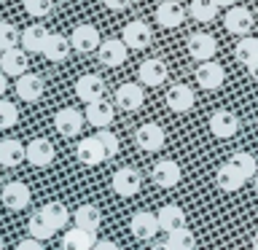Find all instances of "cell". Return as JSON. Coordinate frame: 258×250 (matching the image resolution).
I'll return each instance as SVG.
<instances>
[{
    "label": "cell",
    "mask_w": 258,
    "mask_h": 250,
    "mask_svg": "<svg viewBox=\"0 0 258 250\" xmlns=\"http://www.w3.org/2000/svg\"><path fill=\"white\" fill-rule=\"evenodd\" d=\"M76 156H78L81 164L97 167L105 161V151H102V145L97 137H84V140H78V145H76Z\"/></svg>",
    "instance_id": "21"
},
{
    "label": "cell",
    "mask_w": 258,
    "mask_h": 250,
    "mask_svg": "<svg viewBox=\"0 0 258 250\" xmlns=\"http://www.w3.org/2000/svg\"><path fill=\"white\" fill-rule=\"evenodd\" d=\"M137 78H140L143 86H161L167 81V65L161 59H156V56H151V59H145L140 65Z\"/></svg>",
    "instance_id": "19"
},
{
    "label": "cell",
    "mask_w": 258,
    "mask_h": 250,
    "mask_svg": "<svg viewBox=\"0 0 258 250\" xmlns=\"http://www.w3.org/2000/svg\"><path fill=\"white\" fill-rule=\"evenodd\" d=\"M16 118H19V110H16V105L8 102V100H0V129L14 127Z\"/></svg>",
    "instance_id": "40"
},
{
    "label": "cell",
    "mask_w": 258,
    "mask_h": 250,
    "mask_svg": "<svg viewBox=\"0 0 258 250\" xmlns=\"http://www.w3.org/2000/svg\"><path fill=\"white\" fill-rule=\"evenodd\" d=\"M76 97L81 102L92 105L97 100H105V81L97 73H86L76 81Z\"/></svg>",
    "instance_id": "2"
},
{
    "label": "cell",
    "mask_w": 258,
    "mask_h": 250,
    "mask_svg": "<svg viewBox=\"0 0 258 250\" xmlns=\"http://www.w3.org/2000/svg\"><path fill=\"white\" fill-rule=\"evenodd\" d=\"M145 102V92H143V84H121L116 89V105L126 113H135L140 110Z\"/></svg>",
    "instance_id": "12"
},
{
    "label": "cell",
    "mask_w": 258,
    "mask_h": 250,
    "mask_svg": "<svg viewBox=\"0 0 258 250\" xmlns=\"http://www.w3.org/2000/svg\"><path fill=\"white\" fill-rule=\"evenodd\" d=\"M94 250H121V247L116 245V242H110V239H97Z\"/></svg>",
    "instance_id": "43"
},
{
    "label": "cell",
    "mask_w": 258,
    "mask_h": 250,
    "mask_svg": "<svg viewBox=\"0 0 258 250\" xmlns=\"http://www.w3.org/2000/svg\"><path fill=\"white\" fill-rule=\"evenodd\" d=\"M73 221H76L78 229H86V231L97 234V229H100V223H102V213H100V207H97V205L84 202V205L73 213Z\"/></svg>",
    "instance_id": "28"
},
{
    "label": "cell",
    "mask_w": 258,
    "mask_h": 250,
    "mask_svg": "<svg viewBox=\"0 0 258 250\" xmlns=\"http://www.w3.org/2000/svg\"><path fill=\"white\" fill-rule=\"evenodd\" d=\"M3 185H6V180H3V177H0V191H3Z\"/></svg>",
    "instance_id": "50"
},
{
    "label": "cell",
    "mask_w": 258,
    "mask_h": 250,
    "mask_svg": "<svg viewBox=\"0 0 258 250\" xmlns=\"http://www.w3.org/2000/svg\"><path fill=\"white\" fill-rule=\"evenodd\" d=\"M215 6H218V8H221V6H223V8H231L234 0H215Z\"/></svg>",
    "instance_id": "47"
},
{
    "label": "cell",
    "mask_w": 258,
    "mask_h": 250,
    "mask_svg": "<svg viewBox=\"0 0 258 250\" xmlns=\"http://www.w3.org/2000/svg\"><path fill=\"white\" fill-rule=\"evenodd\" d=\"M234 56H237V62H242L247 68L250 62L258 59V38H242L237 48H234Z\"/></svg>",
    "instance_id": "34"
},
{
    "label": "cell",
    "mask_w": 258,
    "mask_h": 250,
    "mask_svg": "<svg viewBox=\"0 0 258 250\" xmlns=\"http://www.w3.org/2000/svg\"><path fill=\"white\" fill-rule=\"evenodd\" d=\"M100 32H97L94 24H78L76 30H73V35H70V46L76 48V51L81 54H89V51H97L100 48Z\"/></svg>",
    "instance_id": "10"
},
{
    "label": "cell",
    "mask_w": 258,
    "mask_h": 250,
    "mask_svg": "<svg viewBox=\"0 0 258 250\" xmlns=\"http://www.w3.org/2000/svg\"><path fill=\"white\" fill-rule=\"evenodd\" d=\"M242 183H245V177H242L237 169H234L231 161H226V164L218 167V172H215V185H218L221 191H226V194L239 191V189H242Z\"/></svg>",
    "instance_id": "29"
},
{
    "label": "cell",
    "mask_w": 258,
    "mask_h": 250,
    "mask_svg": "<svg viewBox=\"0 0 258 250\" xmlns=\"http://www.w3.org/2000/svg\"><path fill=\"white\" fill-rule=\"evenodd\" d=\"M151 27L145 22H129L124 32H121V40L126 43V48H145V46H151Z\"/></svg>",
    "instance_id": "22"
},
{
    "label": "cell",
    "mask_w": 258,
    "mask_h": 250,
    "mask_svg": "<svg viewBox=\"0 0 258 250\" xmlns=\"http://www.w3.org/2000/svg\"><path fill=\"white\" fill-rule=\"evenodd\" d=\"M70 38H64L59 35V32H51L46 40V48H43V56L46 59H51V62H64L70 56Z\"/></svg>",
    "instance_id": "30"
},
{
    "label": "cell",
    "mask_w": 258,
    "mask_h": 250,
    "mask_svg": "<svg viewBox=\"0 0 258 250\" xmlns=\"http://www.w3.org/2000/svg\"><path fill=\"white\" fill-rule=\"evenodd\" d=\"M86 121L97 129H108L113 124V118H116V108L108 102V100H97L92 105H86Z\"/></svg>",
    "instance_id": "17"
},
{
    "label": "cell",
    "mask_w": 258,
    "mask_h": 250,
    "mask_svg": "<svg viewBox=\"0 0 258 250\" xmlns=\"http://www.w3.org/2000/svg\"><path fill=\"white\" fill-rule=\"evenodd\" d=\"M247 73H250V76H253V78L258 81V59H255V62H250V65H247Z\"/></svg>",
    "instance_id": "45"
},
{
    "label": "cell",
    "mask_w": 258,
    "mask_h": 250,
    "mask_svg": "<svg viewBox=\"0 0 258 250\" xmlns=\"http://www.w3.org/2000/svg\"><path fill=\"white\" fill-rule=\"evenodd\" d=\"M223 81H226L223 65H218L215 59L199 62V68H197V84H199L202 89H207V92H215V89L223 86Z\"/></svg>",
    "instance_id": "8"
},
{
    "label": "cell",
    "mask_w": 258,
    "mask_h": 250,
    "mask_svg": "<svg viewBox=\"0 0 258 250\" xmlns=\"http://www.w3.org/2000/svg\"><path fill=\"white\" fill-rule=\"evenodd\" d=\"M0 70H3L6 76L22 78L24 73H27V51H22V48L3 51V54H0Z\"/></svg>",
    "instance_id": "24"
},
{
    "label": "cell",
    "mask_w": 258,
    "mask_h": 250,
    "mask_svg": "<svg viewBox=\"0 0 258 250\" xmlns=\"http://www.w3.org/2000/svg\"><path fill=\"white\" fill-rule=\"evenodd\" d=\"M0 250H3V237H0Z\"/></svg>",
    "instance_id": "51"
},
{
    "label": "cell",
    "mask_w": 258,
    "mask_h": 250,
    "mask_svg": "<svg viewBox=\"0 0 258 250\" xmlns=\"http://www.w3.org/2000/svg\"><path fill=\"white\" fill-rule=\"evenodd\" d=\"M156 22L167 30L180 27L185 22V8L177 3V0H164V3H159V8H156Z\"/></svg>",
    "instance_id": "20"
},
{
    "label": "cell",
    "mask_w": 258,
    "mask_h": 250,
    "mask_svg": "<svg viewBox=\"0 0 258 250\" xmlns=\"http://www.w3.org/2000/svg\"><path fill=\"white\" fill-rule=\"evenodd\" d=\"M215 11H218L215 0H191V16H194L197 22L215 19Z\"/></svg>",
    "instance_id": "36"
},
{
    "label": "cell",
    "mask_w": 258,
    "mask_h": 250,
    "mask_svg": "<svg viewBox=\"0 0 258 250\" xmlns=\"http://www.w3.org/2000/svg\"><path fill=\"white\" fill-rule=\"evenodd\" d=\"M48 35H51V32H48L43 24H30V27L22 32V48L27 54H43Z\"/></svg>",
    "instance_id": "25"
},
{
    "label": "cell",
    "mask_w": 258,
    "mask_h": 250,
    "mask_svg": "<svg viewBox=\"0 0 258 250\" xmlns=\"http://www.w3.org/2000/svg\"><path fill=\"white\" fill-rule=\"evenodd\" d=\"M6 89H8V76L3 70H0V100H3V94H6Z\"/></svg>",
    "instance_id": "44"
},
{
    "label": "cell",
    "mask_w": 258,
    "mask_h": 250,
    "mask_svg": "<svg viewBox=\"0 0 258 250\" xmlns=\"http://www.w3.org/2000/svg\"><path fill=\"white\" fill-rule=\"evenodd\" d=\"M27 231H30V237L32 239H38V242H48L56 234V229L51 223L43 218V213H35V215H30V221H27Z\"/></svg>",
    "instance_id": "32"
},
{
    "label": "cell",
    "mask_w": 258,
    "mask_h": 250,
    "mask_svg": "<svg viewBox=\"0 0 258 250\" xmlns=\"http://www.w3.org/2000/svg\"><path fill=\"white\" fill-rule=\"evenodd\" d=\"M40 213H43V218L54 226L56 231L64 229L68 221H70V210H68V205H62V202H48V205H43Z\"/></svg>",
    "instance_id": "31"
},
{
    "label": "cell",
    "mask_w": 258,
    "mask_h": 250,
    "mask_svg": "<svg viewBox=\"0 0 258 250\" xmlns=\"http://www.w3.org/2000/svg\"><path fill=\"white\" fill-rule=\"evenodd\" d=\"M94 245H97V234L78 229V226L68 229L62 237V250H94Z\"/></svg>",
    "instance_id": "23"
},
{
    "label": "cell",
    "mask_w": 258,
    "mask_h": 250,
    "mask_svg": "<svg viewBox=\"0 0 258 250\" xmlns=\"http://www.w3.org/2000/svg\"><path fill=\"white\" fill-rule=\"evenodd\" d=\"M194 102H197V97H194L191 86L185 84H172L167 89V108L172 113H185L194 108Z\"/></svg>",
    "instance_id": "16"
},
{
    "label": "cell",
    "mask_w": 258,
    "mask_h": 250,
    "mask_svg": "<svg viewBox=\"0 0 258 250\" xmlns=\"http://www.w3.org/2000/svg\"><path fill=\"white\" fill-rule=\"evenodd\" d=\"M223 27L231 32V35H247L253 30V14L242 6H231L223 16Z\"/></svg>",
    "instance_id": "13"
},
{
    "label": "cell",
    "mask_w": 258,
    "mask_h": 250,
    "mask_svg": "<svg viewBox=\"0 0 258 250\" xmlns=\"http://www.w3.org/2000/svg\"><path fill=\"white\" fill-rule=\"evenodd\" d=\"M110 185H113V191H116L118 197L129 199V197H135V194L140 191V185H143V175L137 172L135 167H121V169H116V172H113Z\"/></svg>",
    "instance_id": "1"
},
{
    "label": "cell",
    "mask_w": 258,
    "mask_h": 250,
    "mask_svg": "<svg viewBox=\"0 0 258 250\" xmlns=\"http://www.w3.org/2000/svg\"><path fill=\"white\" fill-rule=\"evenodd\" d=\"M129 229H132L135 239H143V242L153 239L156 231H161L156 213H148V210H137V213L132 215V221H129Z\"/></svg>",
    "instance_id": "5"
},
{
    "label": "cell",
    "mask_w": 258,
    "mask_h": 250,
    "mask_svg": "<svg viewBox=\"0 0 258 250\" xmlns=\"http://www.w3.org/2000/svg\"><path fill=\"white\" fill-rule=\"evenodd\" d=\"M215 51H218V40L210 35V32H194V35L188 38V54H191V59L210 62V59H215Z\"/></svg>",
    "instance_id": "6"
},
{
    "label": "cell",
    "mask_w": 258,
    "mask_h": 250,
    "mask_svg": "<svg viewBox=\"0 0 258 250\" xmlns=\"http://www.w3.org/2000/svg\"><path fill=\"white\" fill-rule=\"evenodd\" d=\"M54 156H56V151H54L51 140H46V137H35V140L27 143V161L32 167H48L54 161Z\"/></svg>",
    "instance_id": "15"
},
{
    "label": "cell",
    "mask_w": 258,
    "mask_h": 250,
    "mask_svg": "<svg viewBox=\"0 0 258 250\" xmlns=\"http://www.w3.org/2000/svg\"><path fill=\"white\" fill-rule=\"evenodd\" d=\"M16 250H46V247H43V242H38V239L27 237V239H22L19 245H16Z\"/></svg>",
    "instance_id": "41"
},
{
    "label": "cell",
    "mask_w": 258,
    "mask_h": 250,
    "mask_svg": "<svg viewBox=\"0 0 258 250\" xmlns=\"http://www.w3.org/2000/svg\"><path fill=\"white\" fill-rule=\"evenodd\" d=\"M151 250H172V247H169V242H156Z\"/></svg>",
    "instance_id": "46"
},
{
    "label": "cell",
    "mask_w": 258,
    "mask_h": 250,
    "mask_svg": "<svg viewBox=\"0 0 258 250\" xmlns=\"http://www.w3.org/2000/svg\"><path fill=\"white\" fill-rule=\"evenodd\" d=\"M54 3L51 0H24V11L30 16H35V19H43V16L51 14Z\"/></svg>",
    "instance_id": "39"
},
{
    "label": "cell",
    "mask_w": 258,
    "mask_h": 250,
    "mask_svg": "<svg viewBox=\"0 0 258 250\" xmlns=\"http://www.w3.org/2000/svg\"><path fill=\"white\" fill-rule=\"evenodd\" d=\"M151 177H153V183H156V185H161V189H175V185L180 183V177H183V169L172 159H161V161L153 164Z\"/></svg>",
    "instance_id": "7"
},
{
    "label": "cell",
    "mask_w": 258,
    "mask_h": 250,
    "mask_svg": "<svg viewBox=\"0 0 258 250\" xmlns=\"http://www.w3.org/2000/svg\"><path fill=\"white\" fill-rule=\"evenodd\" d=\"M43 89H46L43 78L35 76V73H24L22 78H16V94L24 102H38L43 97Z\"/></svg>",
    "instance_id": "18"
},
{
    "label": "cell",
    "mask_w": 258,
    "mask_h": 250,
    "mask_svg": "<svg viewBox=\"0 0 258 250\" xmlns=\"http://www.w3.org/2000/svg\"><path fill=\"white\" fill-rule=\"evenodd\" d=\"M97 140H100L102 145V151H105V159H113V156H118V151H121V143H118V137L110 132V129H100V132L94 135Z\"/></svg>",
    "instance_id": "38"
},
{
    "label": "cell",
    "mask_w": 258,
    "mask_h": 250,
    "mask_svg": "<svg viewBox=\"0 0 258 250\" xmlns=\"http://www.w3.org/2000/svg\"><path fill=\"white\" fill-rule=\"evenodd\" d=\"M97 56H100V65H105V68H118L126 59V43L118 38H108L97 48Z\"/></svg>",
    "instance_id": "14"
},
{
    "label": "cell",
    "mask_w": 258,
    "mask_h": 250,
    "mask_svg": "<svg viewBox=\"0 0 258 250\" xmlns=\"http://www.w3.org/2000/svg\"><path fill=\"white\" fill-rule=\"evenodd\" d=\"M0 199L8 210H24L32 202V191L27 189V183L22 180H14V183H6L3 191H0Z\"/></svg>",
    "instance_id": "9"
},
{
    "label": "cell",
    "mask_w": 258,
    "mask_h": 250,
    "mask_svg": "<svg viewBox=\"0 0 258 250\" xmlns=\"http://www.w3.org/2000/svg\"><path fill=\"white\" fill-rule=\"evenodd\" d=\"M105 6L110 8V11H124V8H129V3H132V0H102Z\"/></svg>",
    "instance_id": "42"
},
{
    "label": "cell",
    "mask_w": 258,
    "mask_h": 250,
    "mask_svg": "<svg viewBox=\"0 0 258 250\" xmlns=\"http://www.w3.org/2000/svg\"><path fill=\"white\" fill-rule=\"evenodd\" d=\"M229 161L234 164V169H237V172H239L242 177H245V180H250V177H255V175H258V161H255L253 153H247V151H237Z\"/></svg>",
    "instance_id": "33"
},
{
    "label": "cell",
    "mask_w": 258,
    "mask_h": 250,
    "mask_svg": "<svg viewBox=\"0 0 258 250\" xmlns=\"http://www.w3.org/2000/svg\"><path fill=\"white\" fill-rule=\"evenodd\" d=\"M253 180H255V194H258V175H255V177H253Z\"/></svg>",
    "instance_id": "49"
},
{
    "label": "cell",
    "mask_w": 258,
    "mask_h": 250,
    "mask_svg": "<svg viewBox=\"0 0 258 250\" xmlns=\"http://www.w3.org/2000/svg\"><path fill=\"white\" fill-rule=\"evenodd\" d=\"M156 218H159V229L167 231V234H172V231L185 226V210L180 205H164L156 213Z\"/></svg>",
    "instance_id": "26"
},
{
    "label": "cell",
    "mask_w": 258,
    "mask_h": 250,
    "mask_svg": "<svg viewBox=\"0 0 258 250\" xmlns=\"http://www.w3.org/2000/svg\"><path fill=\"white\" fill-rule=\"evenodd\" d=\"M253 250H258V234H255V237H253Z\"/></svg>",
    "instance_id": "48"
},
{
    "label": "cell",
    "mask_w": 258,
    "mask_h": 250,
    "mask_svg": "<svg viewBox=\"0 0 258 250\" xmlns=\"http://www.w3.org/2000/svg\"><path fill=\"white\" fill-rule=\"evenodd\" d=\"M84 121H86V116L81 110L62 108V110H56V116H54V129L62 137H76L81 129H84Z\"/></svg>",
    "instance_id": "4"
},
{
    "label": "cell",
    "mask_w": 258,
    "mask_h": 250,
    "mask_svg": "<svg viewBox=\"0 0 258 250\" xmlns=\"http://www.w3.org/2000/svg\"><path fill=\"white\" fill-rule=\"evenodd\" d=\"M167 242L172 250H197V237H194V231H188L185 226L172 231V234H167Z\"/></svg>",
    "instance_id": "35"
},
{
    "label": "cell",
    "mask_w": 258,
    "mask_h": 250,
    "mask_svg": "<svg viewBox=\"0 0 258 250\" xmlns=\"http://www.w3.org/2000/svg\"><path fill=\"white\" fill-rule=\"evenodd\" d=\"M22 161H27V145L19 140H0V164L3 167H19Z\"/></svg>",
    "instance_id": "27"
},
{
    "label": "cell",
    "mask_w": 258,
    "mask_h": 250,
    "mask_svg": "<svg viewBox=\"0 0 258 250\" xmlns=\"http://www.w3.org/2000/svg\"><path fill=\"white\" fill-rule=\"evenodd\" d=\"M16 43H19V30L11 22H0V54L16 48Z\"/></svg>",
    "instance_id": "37"
},
{
    "label": "cell",
    "mask_w": 258,
    "mask_h": 250,
    "mask_svg": "<svg viewBox=\"0 0 258 250\" xmlns=\"http://www.w3.org/2000/svg\"><path fill=\"white\" fill-rule=\"evenodd\" d=\"M255 127H258V118H255Z\"/></svg>",
    "instance_id": "52"
},
{
    "label": "cell",
    "mask_w": 258,
    "mask_h": 250,
    "mask_svg": "<svg viewBox=\"0 0 258 250\" xmlns=\"http://www.w3.org/2000/svg\"><path fill=\"white\" fill-rule=\"evenodd\" d=\"M210 132L215 137H221V140H229L239 132V118L237 113L231 110H215L213 116H210Z\"/></svg>",
    "instance_id": "11"
},
{
    "label": "cell",
    "mask_w": 258,
    "mask_h": 250,
    "mask_svg": "<svg viewBox=\"0 0 258 250\" xmlns=\"http://www.w3.org/2000/svg\"><path fill=\"white\" fill-rule=\"evenodd\" d=\"M164 140H167V135H164V129H161L159 124H143V127H137V132H135L137 148L148 151V153L161 151L164 148Z\"/></svg>",
    "instance_id": "3"
}]
</instances>
